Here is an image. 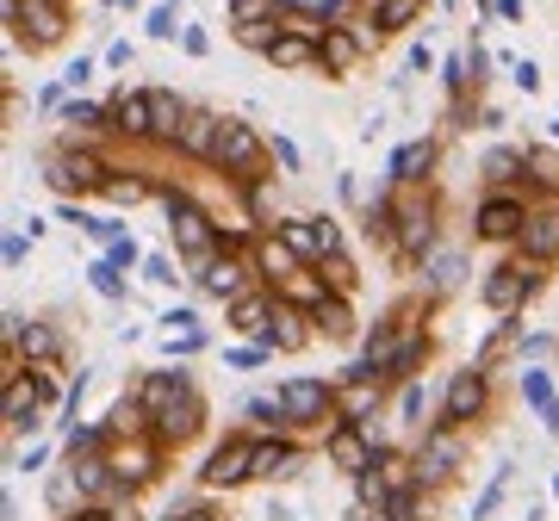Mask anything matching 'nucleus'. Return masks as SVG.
<instances>
[{
  "label": "nucleus",
  "mask_w": 559,
  "mask_h": 521,
  "mask_svg": "<svg viewBox=\"0 0 559 521\" xmlns=\"http://www.w3.org/2000/svg\"><path fill=\"white\" fill-rule=\"evenodd\" d=\"M205 428V403H200V391H187V398L175 403V410H162L156 416V435H162V447H180V441H193Z\"/></svg>",
  "instance_id": "obj_21"
},
{
  "label": "nucleus",
  "mask_w": 559,
  "mask_h": 521,
  "mask_svg": "<svg viewBox=\"0 0 559 521\" xmlns=\"http://www.w3.org/2000/svg\"><path fill=\"white\" fill-rule=\"evenodd\" d=\"M516 249H528V255H540V260H554L559 255V211H535V218L522 223Z\"/></svg>",
  "instance_id": "obj_30"
},
{
  "label": "nucleus",
  "mask_w": 559,
  "mask_h": 521,
  "mask_svg": "<svg viewBox=\"0 0 559 521\" xmlns=\"http://www.w3.org/2000/svg\"><path fill=\"white\" fill-rule=\"evenodd\" d=\"M143 280H150V286H175L180 274H175V260H168V255H150V260H143Z\"/></svg>",
  "instance_id": "obj_45"
},
{
  "label": "nucleus",
  "mask_w": 559,
  "mask_h": 521,
  "mask_svg": "<svg viewBox=\"0 0 559 521\" xmlns=\"http://www.w3.org/2000/svg\"><path fill=\"white\" fill-rule=\"evenodd\" d=\"M150 94H156V137H162V143H175L180 119H187V106H180L168 87H150Z\"/></svg>",
  "instance_id": "obj_37"
},
{
  "label": "nucleus",
  "mask_w": 559,
  "mask_h": 521,
  "mask_svg": "<svg viewBox=\"0 0 559 521\" xmlns=\"http://www.w3.org/2000/svg\"><path fill=\"white\" fill-rule=\"evenodd\" d=\"M554 490H559V478H554Z\"/></svg>",
  "instance_id": "obj_55"
},
{
  "label": "nucleus",
  "mask_w": 559,
  "mask_h": 521,
  "mask_svg": "<svg viewBox=\"0 0 559 521\" xmlns=\"http://www.w3.org/2000/svg\"><path fill=\"white\" fill-rule=\"evenodd\" d=\"M491 366H466V373H454L448 379V398H441V422L448 428H473V422L491 410V379H485Z\"/></svg>",
  "instance_id": "obj_9"
},
{
  "label": "nucleus",
  "mask_w": 559,
  "mask_h": 521,
  "mask_svg": "<svg viewBox=\"0 0 559 521\" xmlns=\"http://www.w3.org/2000/svg\"><path fill=\"white\" fill-rule=\"evenodd\" d=\"M460 460H466V428L436 422V428H429V441L417 447V484H448L460 472Z\"/></svg>",
  "instance_id": "obj_11"
},
{
  "label": "nucleus",
  "mask_w": 559,
  "mask_h": 521,
  "mask_svg": "<svg viewBox=\"0 0 559 521\" xmlns=\"http://www.w3.org/2000/svg\"><path fill=\"white\" fill-rule=\"evenodd\" d=\"M423 7H429V0H367V25H373L367 38H373V44L404 38V32L423 20Z\"/></svg>",
  "instance_id": "obj_16"
},
{
  "label": "nucleus",
  "mask_w": 559,
  "mask_h": 521,
  "mask_svg": "<svg viewBox=\"0 0 559 521\" xmlns=\"http://www.w3.org/2000/svg\"><path fill=\"white\" fill-rule=\"evenodd\" d=\"M429 168H436V143H429V137H417V143H404L399 156H392V186L429 181Z\"/></svg>",
  "instance_id": "obj_28"
},
{
  "label": "nucleus",
  "mask_w": 559,
  "mask_h": 521,
  "mask_svg": "<svg viewBox=\"0 0 559 521\" xmlns=\"http://www.w3.org/2000/svg\"><path fill=\"white\" fill-rule=\"evenodd\" d=\"M385 218H392V255L404 267H417L436 249V193H429V181L392 186L385 193Z\"/></svg>",
  "instance_id": "obj_1"
},
{
  "label": "nucleus",
  "mask_w": 559,
  "mask_h": 521,
  "mask_svg": "<svg viewBox=\"0 0 559 521\" xmlns=\"http://www.w3.org/2000/svg\"><path fill=\"white\" fill-rule=\"evenodd\" d=\"M528 218H535L528 193H516V186H491L485 205H479V218H473V237L479 242H516Z\"/></svg>",
  "instance_id": "obj_6"
},
{
  "label": "nucleus",
  "mask_w": 559,
  "mask_h": 521,
  "mask_svg": "<svg viewBox=\"0 0 559 521\" xmlns=\"http://www.w3.org/2000/svg\"><path fill=\"white\" fill-rule=\"evenodd\" d=\"M38 403H44L38 385L13 373L7 391H0V422H7V435H32V428H38Z\"/></svg>",
  "instance_id": "obj_17"
},
{
  "label": "nucleus",
  "mask_w": 559,
  "mask_h": 521,
  "mask_svg": "<svg viewBox=\"0 0 559 521\" xmlns=\"http://www.w3.org/2000/svg\"><path fill=\"white\" fill-rule=\"evenodd\" d=\"M180 44H187V50H193V57H205V50H212V38H205L200 25H187V32H180Z\"/></svg>",
  "instance_id": "obj_48"
},
{
  "label": "nucleus",
  "mask_w": 559,
  "mask_h": 521,
  "mask_svg": "<svg viewBox=\"0 0 559 521\" xmlns=\"http://www.w3.org/2000/svg\"><path fill=\"white\" fill-rule=\"evenodd\" d=\"M106 465L119 472L124 490L150 484V478L162 472V435L150 428V435H124V441H106Z\"/></svg>",
  "instance_id": "obj_8"
},
{
  "label": "nucleus",
  "mask_w": 559,
  "mask_h": 521,
  "mask_svg": "<svg viewBox=\"0 0 559 521\" xmlns=\"http://www.w3.org/2000/svg\"><path fill=\"white\" fill-rule=\"evenodd\" d=\"M106 199L112 205H143L150 199V181H138V174H124L119 181V174H112V181H106Z\"/></svg>",
  "instance_id": "obj_39"
},
{
  "label": "nucleus",
  "mask_w": 559,
  "mask_h": 521,
  "mask_svg": "<svg viewBox=\"0 0 559 521\" xmlns=\"http://www.w3.org/2000/svg\"><path fill=\"white\" fill-rule=\"evenodd\" d=\"M274 292H280L286 304H299V311H318V304L330 299V280H323V274H311V267H299V274H286Z\"/></svg>",
  "instance_id": "obj_29"
},
{
  "label": "nucleus",
  "mask_w": 559,
  "mask_h": 521,
  "mask_svg": "<svg viewBox=\"0 0 559 521\" xmlns=\"http://www.w3.org/2000/svg\"><path fill=\"white\" fill-rule=\"evenodd\" d=\"M516 87H522V94H535V87H540V69H535V62H516Z\"/></svg>",
  "instance_id": "obj_50"
},
{
  "label": "nucleus",
  "mask_w": 559,
  "mask_h": 521,
  "mask_svg": "<svg viewBox=\"0 0 559 521\" xmlns=\"http://www.w3.org/2000/svg\"><path fill=\"white\" fill-rule=\"evenodd\" d=\"M69 521H131V516H112V509H81V516H69Z\"/></svg>",
  "instance_id": "obj_53"
},
{
  "label": "nucleus",
  "mask_w": 559,
  "mask_h": 521,
  "mask_svg": "<svg viewBox=\"0 0 559 521\" xmlns=\"http://www.w3.org/2000/svg\"><path fill=\"white\" fill-rule=\"evenodd\" d=\"M528 174H535V186L547 193V199H559V149L535 143V149H528Z\"/></svg>",
  "instance_id": "obj_35"
},
{
  "label": "nucleus",
  "mask_w": 559,
  "mask_h": 521,
  "mask_svg": "<svg viewBox=\"0 0 559 521\" xmlns=\"http://www.w3.org/2000/svg\"><path fill=\"white\" fill-rule=\"evenodd\" d=\"M522 168H528V149H491V156H485V181H491V186H510Z\"/></svg>",
  "instance_id": "obj_36"
},
{
  "label": "nucleus",
  "mask_w": 559,
  "mask_h": 521,
  "mask_svg": "<svg viewBox=\"0 0 559 521\" xmlns=\"http://www.w3.org/2000/svg\"><path fill=\"white\" fill-rule=\"evenodd\" d=\"M503 490H510V472H498V478H491V490H485V497L473 502V521H485V516H491V509L503 502Z\"/></svg>",
  "instance_id": "obj_44"
},
{
  "label": "nucleus",
  "mask_w": 559,
  "mask_h": 521,
  "mask_svg": "<svg viewBox=\"0 0 559 521\" xmlns=\"http://www.w3.org/2000/svg\"><path fill=\"white\" fill-rule=\"evenodd\" d=\"M323 280H330V292H355V260L336 249V255L323 260Z\"/></svg>",
  "instance_id": "obj_40"
},
{
  "label": "nucleus",
  "mask_w": 559,
  "mask_h": 521,
  "mask_svg": "<svg viewBox=\"0 0 559 521\" xmlns=\"http://www.w3.org/2000/svg\"><path fill=\"white\" fill-rule=\"evenodd\" d=\"M162 323H168V329H200V317H193L187 304H175V311H168V317H162Z\"/></svg>",
  "instance_id": "obj_49"
},
{
  "label": "nucleus",
  "mask_w": 559,
  "mask_h": 521,
  "mask_svg": "<svg viewBox=\"0 0 559 521\" xmlns=\"http://www.w3.org/2000/svg\"><path fill=\"white\" fill-rule=\"evenodd\" d=\"M212 490H237V484H249L255 478V441H242V435H230V441L205 460V472H200Z\"/></svg>",
  "instance_id": "obj_13"
},
{
  "label": "nucleus",
  "mask_w": 559,
  "mask_h": 521,
  "mask_svg": "<svg viewBox=\"0 0 559 521\" xmlns=\"http://www.w3.org/2000/svg\"><path fill=\"white\" fill-rule=\"evenodd\" d=\"M274 311H280V292H242V299H230V329L237 336H261L274 323Z\"/></svg>",
  "instance_id": "obj_25"
},
{
  "label": "nucleus",
  "mask_w": 559,
  "mask_h": 521,
  "mask_svg": "<svg viewBox=\"0 0 559 521\" xmlns=\"http://www.w3.org/2000/svg\"><path fill=\"white\" fill-rule=\"evenodd\" d=\"M242 280H249V260H242V255H230V249H224V255H212V260L200 267V286L212 292V299H224V304L249 292Z\"/></svg>",
  "instance_id": "obj_19"
},
{
  "label": "nucleus",
  "mask_w": 559,
  "mask_h": 521,
  "mask_svg": "<svg viewBox=\"0 0 559 521\" xmlns=\"http://www.w3.org/2000/svg\"><path fill=\"white\" fill-rule=\"evenodd\" d=\"M267 205H274V186L255 174V181H249V211H255V218H267Z\"/></svg>",
  "instance_id": "obj_47"
},
{
  "label": "nucleus",
  "mask_w": 559,
  "mask_h": 521,
  "mask_svg": "<svg viewBox=\"0 0 559 521\" xmlns=\"http://www.w3.org/2000/svg\"><path fill=\"white\" fill-rule=\"evenodd\" d=\"M44 174H50L57 193H106V181H112V168H106L94 149H75V137H62L57 149H50Z\"/></svg>",
  "instance_id": "obj_5"
},
{
  "label": "nucleus",
  "mask_w": 559,
  "mask_h": 521,
  "mask_svg": "<svg viewBox=\"0 0 559 521\" xmlns=\"http://www.w3.org/2000/svg\"><path fill=\"white\" fill-rule=\"evenodd\" d=\"M423 361H429V336H423V329H411V336H404V348L392 354V366H385L380 379H385V385H411Z\"/></svg>",
  "instance_id": "obj_31"
},
{
  "label": "nucleus",
  "mask_w": 559,
  "mask_h": 521,
  "mask_svg": "<svg viewBox=\"0 0 559 521\" xmlns=\"http://www.w3.org/2000/svg\"><path fill=\"white\" fill-rule=\"evenodd\" d=\"M380 391H385V379H360V373H348V385L336 391L342 422H373V410H380Z\"/></svg>",
  "instance_id": "obj_26"
},
{
  "label": "nucleus",
  "mask_w": 559,
  "mask_h": 521,
  "mask_svg": "<svg viewBox=\"0 0 559 521\" xmlns=\"http://www.w3.org/2000/svg\"><path fill=\"white\" fill-rule=\"evenodd\" d=\"M62 124L69 131H94V124H112V112L106 106H87V100H69L62 106Z\"/></svg>",
  "instance_id": "obj_38"
},
{
  "label": "nucleus",
  "mask_w": 559,
  "mask_h": 521,
  "mask_svg": "<svg viewBox=\"0 0 559 521\" xmlns=\"http://www.w3.org/2000/svg\"><path fill=\"white\" fill-rule=\"evenodd\" d=\"M299 460L305 453L293 441H255V478H293Z\"/></svg>",
  "instance_id": "obj_32"
},
{
  "label": "nucleus",
  "mask_w": 559,
  "mask_h": 521,
  "mask_svg": "<svg viewBox=\"0 0 559 521\" xmlns=\"http://www.w3.org/2000/svg\"><path fill=\"white\" fill-rule=\"evenodd\" d=\"M429 286H436V292H454V286H460V255H436V267H429Z\"/></svg>",
  "instance_id": "obj_43"
},
{
  "label": "nucleus",
  "mask_w": 559,
  "mask_h": 521,
  "mask_svg": "<svg viewBox=\"0 0 559 521\" xmlns=\"http://www.w3.org/2000/svg\"><path fill=\"white\" fill-rule=\"evenodd\" d=\"M305 323H311V311H299V304L280 299V311H274V323L261 329V341H267V348H280V354H299L305 341H311V329H305Z\"/></svg>",
  "instance_id": "obj_23"
},
{
  "label": "nucleus",
  "mask_w": 559,
  "mask_h": 521,
  "mask_svg": "<svg viewBox=\"0 0 559 521\" xmlns=\"http://www.w3.org/2000/svg\"><path fill=\"white\" fill-rule=\"evenodd\" d=\"M0 255H7V267H20V260H25V237H7V249H0Z\"/></svg>",
  "instance_id": "obj_52"
},
{
  "label": "nucleus",
  "mask_w": 559,
  "mask_h": 521,
  "mask_svg": "<svg viewBox=\"0 0 559 521\" xmlns=\"http://www.w3.org/2000/svg\"><path fill=\"white\" fill-rule=\"evenodd\" d=\"M323 460L336 465V472H348V478H360L367 465L380 460V447H373V422H336V428L323 435Z\"/></svg>",
  "instance_id": "obj_10"
},
{
  "label": "nucleus",
  "mask_w": 559,
  "mask_h": 521,
  "mask_svg": "<svg viewBox=\"0 0 559 521\" xmlns=\"http://www.w3.org/2000/svg\"><path fill=\"white\" fill-rule=\"evenodd\" d=\"M547 267H554V260H540V255H528V249H516L503 267H491V280H485V304H491L498 317L522 311V304L547 286Z\"/></svg>",
  "instance_id": "obj_3"
},
{
  "label": "nucleus",
  "mask_w": 559,
  "mask_h": 521,
  "mask_svg": "<svg viewBox=\"0 0 559 521\" xmlns=\"http://www.w3.org/2000/svg\"><path fill=\"white\" fill-rule=\"evenodd\" d=\"M87 274H94V292H100V299H124V280H119V267H112V260H94Z\"/></svg>",
  "instance_id": "obj_42"
},
{
  "label": "nucleus",
  "mask_w": 559,
  "mask_h": 521,
  "mask_svg": "<svg viewBox=\"0 0 559 521\" xmlns=\"http://www.w3.org/2000/svg\"><path fill=\"white\" fill-rule=\"evenodd\" d=\"M162 205H168V237H175V255H187L193 267H205V260L218 255L224 223L212 218V211H200L187 193H162Z\"/></svg>",
  "instance_id": "obj_2"
},
{
  "label": "nucleus",
  "mask_w": 559,
  "mask_h": 521,
  "mask_svg": "<svg viewBox=\"0 0 559 521\" xmlns=\"http://www.w3.org/2000/svg\"><path fill=\"white\" fill-rule=\"evenodd\" d=\"M554 131H559V124H554Z\"/></svg>",
  "instance_id": "obj_56"
},
{
  "label": "nucleus",
  "mask_w": 559,
  "mask_h": 521,
  "mask_svg": "<svg viewBox=\"0 0 559 521\" xmlns=\"http://www.w3.org/2000/svg\"><path fill=\"white\" fill-rule=\"evenodd\" d=\"M311 323H318V336L323 341H355V311H348V292H330V299L318 304V311H311Z\"/></svg>",
  "instance_id": "obj_27"
},
{
  "label": "nucleus",
  "mask_w": 559,
  "mask_h": 521,
  "mask_svg": "<svg viewBox=\"0 0 559 521\" xmlns=\"http://www.w3.org/2000/svg\"><path fill=\"white\" fill-rule=\"evenodd\" d=\"M367 50H373V44H367V32L330 20V32H323V44H318V69H323L330 81H348L360 62H367Z\"/></svg>",
  "instance_id": "obj_12"
},
{
  "label": "nucleus",
  "mask_w": 559,
  "mask_h": 521,
  "mask_svg": "<svg viewBox=\"0 0 559 521\" xmlns=\"http://www.w3.org/2000/svg\"><path fill=\"white\" fill-rule=\"evenodd\" d=\"M7 348H20L25 361H57L62 354V336L50 329V323H20V317H7Z\"/></svg>",
  "instance_id": "obj_20"
},
{
  "label": "nucleus",
  "mask_w": 559,
  "mask_h": 521,
  "mask_svg": "<svg viewBox=\"0 0 559 521\" xmlns=\"http://www.w3.org/2000/svg\"><path fill=\"white\" fill-rule=\"evenodd\" d=\"M218 119L224 112H205V106H187V119H180L175 131V149L193 161H212V149H218Z\"/></svg>",
  "instance_id": "obj_18"
},
{
  "label": "nucleus",
  "mask_w": 559,
  "mask_h": 521,
  "mask_svg": "<svg viewBox=\"0 0 559 521\" xmlns=\"http://www.w3.org/2000/svg\"><path fill=\"white\" fill-rule=\"evenodd\" d=\"M261 57L274 62V69H318V44H311V38H293V32H280V38L267 44Z\"/></svg>",
  "instance_id": "obj_33"
},
{
  "label": "nucleus",
  "mask_w": 559,
  "mask_h": 521,
  "mask_svg": "<svg viewBox=\"0 0 559 521\" xmlns=\"http://www.w3.org/2000/svg\"><path fill=\"white\" fill-rule=\"evenodd\" d=\"M280 237L293 242V249L311 260V267H323V260L342 249V230H336L330 218H286V223H280Z\"/></svg>",
  "instance_id": "obj_14"
},
{
  "label": "nucleus",
  "mask_w": 559,
  "mask_h": 521,
  "mask_svg": "<svg viewBox=\"0 0 559 521\" xmlns=\"http://www.w3.org/2000/svg\"><path fill=\"white\" fill-rule=\"evenodd\" d=\"M522 398L547 416V435H559V398H554V385H547V373H522Z\"/></svg>",
  "instance_id": "obj_34"
},
{
  "label": "nucleus",
  "mask_w": 559,
  "mask_h": 521,
  "mask_svg": "<svg viewBox=\"0 0 559 521\" xmlns=\"http://www.w3.org/2000/svg\"><path fill=\"white\" fill-rule=\"evenodd\" d=\"M106 112H112V124H106V131H119V137H131V143L156 137V94H150V87H131V94H119Z\"/></svg>",
  "instance_id": "obj_15"
},
{
  "label": "nucleus",
  "mask_w": 559,
  "mask_h": 521,
  "mask_svg": "<svg viewBox=\"0 0 559 521\" xmlns=\"http://www.w3.org/2000/svg\"><path fill=\"white\" fill-rule=\"evenodd\" d=\"M274 156H280V168H299V149H293L286 137H274Z\"/></svg>",
  "instance_id": "obj_51"
},
{
  "label": "nucleus",
  "mask_w": 559,
  "mask_h": 521,
  "mask_svg": "<svg viewBox=\"0 0 559 521\" xmlns=\"http://www.w3.org/2000/svg\"><path fill=\"white\" fill-rule=\"evenodd\" d=\"M280 410H286V428H336L342 410H336V391L323 379H293L286 391H280Z\"/></svg>",
  "instance_id": "obj_7"
},
{
  "label": "nucleus",
  "mask_w": 559,
  "mask_h": 521,
  "mask_svg": "<svg viewBox=\"0 0 559 521\" xmlns=\"http://www.w3.org/2000/svg\"><path fill=\"white\" fill-rule=\"evenodd\" d=\"M267 143H261L255 124H242V119H218V149H212V168L218 174H230V181H255L261 168H267Z\"/></svg>",
  "instance_id": "obj_4"
},
{
  "label": "nucleus",
  "mask_w": 559,
  "mask_h": 521,
  "mask_svg": "<svg viewBox=\"0 0 559 521\" xmlns=\"http://www.w3.org/2000/svg\"><path fill=\"white\" fill-rule=\"evenodd\" d=\"M106 260H112V267H131V260H138V242H131V237L119 230V237L106 242Z\"/></svg>",
  "instance_id": "obj_46"
},
{
  "label": "nucleus",
  "mask_w": 559,
  "mask_h": 521,
  "mask_svg": "<svg viewBox=\"0 0 559 521\" xmlns=\"http://www.w3.org/2000/svg\"><path fill=\"white\" fill-rule=\"evenodd\" d=\"M175 32H187L180 25V0H162L156 13H150V38H175Z\"/></svg>",
  "instance_id": "obj_41"
},
{
  "label": "nucleus",
  "mask_w": 559,
  "mask_h": 521,
  "mask_svg": "<svg viewBox=\"0 0 559 521\" xmlns=\"http://www.w3.org/2000/svg\"><path fill=\"white\" fill-rule=\"evenodd\" d=\"M168 521H218L212 509H180V516H168Z\"/></svg>",
  "instance_id": "obj_54"
},
{
  "label": "nucleus",
  "mask_w": 559,
  "mask_h": 521,
  "mask_svg": "<svg viewBox=\"0 0 559 521\" xmlns=\"http://www.w3.org/2000/svg\"><path fill=\"white\" fill-rule=\"evenodd\" d=\"M193 391V373H143V385H138V398H143V410H150V422L162 416V410H175L180 398Z\"/></svg>",
  "instance_id": "obj_22"
},
{
  "label": "nucleus",
  "mask_w": 559,
  "mask_h": 521,
  "mask_svg": "<svg viewBox=\"0 0 559 521\" xmlns=\"http://www.w3.org/2000/svg\"><path fill=\"white\" fill-rule=\"evenodd\" d=\"M249 260H255V267H261V274H267L274 286L286 280V274H299V267H311V260H305L299 249H293V242L280 237V230H274V237H261V242H255V255H249Z\"/></svg>",
  "instance_id": "obj_24"
}]
</instances>
